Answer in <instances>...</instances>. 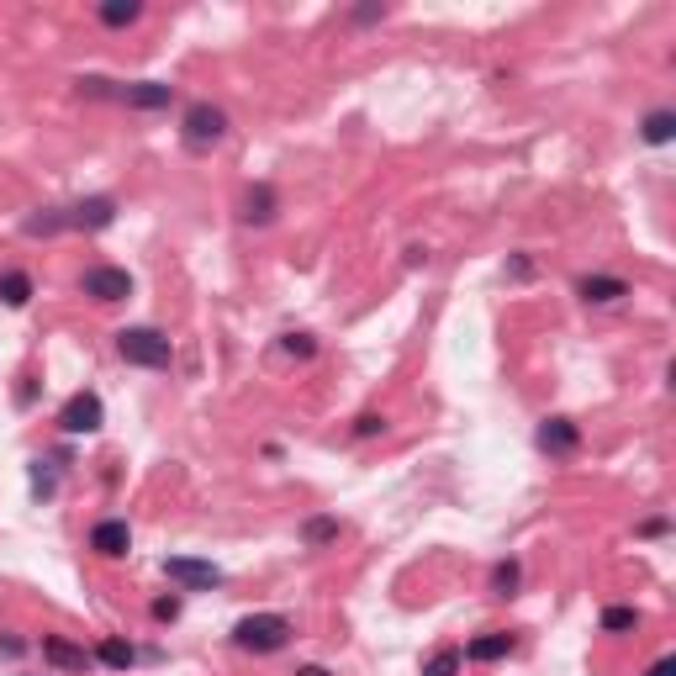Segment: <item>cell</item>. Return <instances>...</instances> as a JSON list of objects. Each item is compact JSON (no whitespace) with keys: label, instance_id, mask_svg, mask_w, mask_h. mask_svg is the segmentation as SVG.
<instances>
[{"label":"cell","instance_id":"cell-1","mask_svg":"<svg viewBox=\"0 0 676 676\" xmlns=\"http://www.w3.org/2000/svg\"><path fill=\"white\" fill-rule=\"evenodd\" d=\"M291 640V618L286 613H249L233 624V645L238 650H254V655H270Z\"/></svg>","mask_w":676,"mask_h":676},{"label":"cell","instance_id":"cell-2","mask_svg":"<svg viewBox=\"0 0 676 676\" xmlns=\"http://www.w3.org/2000/svg\"><path fill=\"white\" fill-rule=\"evenodd\" d=\"M180 138H185V148H191V154H206V148H217L222 138H228V111H222V106H212V101L185 106Z\"/></svg>","mask_w":676,"mask_h":676},{"label":"cell","instance_id":"cell-3","mask_svg":"<svg viewBox=\"0 0 676 676\" xmlns=\"http://www.w3.org/2000/svg\"><path fill=\"white\" fill-rule=\"evenodd\" d=\"M117 354L127 365H143V370H164L169 365V338L159 333V328H122L117 333Z\"/></svg>","mask_w":676,"mask_h":676},{"label":"cell","instance_id":"cell-4","mask_svg":"<svg viewBox=\"0 0 676 676\" xmlns=\"http://www.w3.org/2000/svg\"><path fill=\"white\" fill-rule=\"evenodd\" d=\"M164 576L175 581V587H185V592H212V587H222V571L212 566V560H191V555H169V560H164Z\"/></svg>","mask_w":676,"mask_h":676},{"label":"cell","instance_id":"cell-5","mask_svg":"<svg viewBox=\"0 0 676 676\" xmlns=\"http://www.w3.org/2000/svg\"><path fill=\"white\" fill-rule=\"evenodd\" d=\"M101 423H106V407H101L96 391H74V397L64 402V412H59L64 434H96Z\"/></svg>","mask_w":676,"mask_h":676},{"label":"cell","instance_id":"cell-6","mask_svg":"<svg viewBox=\"0 0 676 676\" xmlns=\"http://www.w3.org/2000/svg\"><path fill=\"white\" fill-rule=\"evenodd\" d=\"M80 291L96 296V302H122V296H133V275L117 270V265H90L80 275Z\"/></svg>","mask_w":676,"mask_h":676},{"label":"cell","instance_id":"cell-7","mask_svg":"<svg viewBox=\"0 0 676 676\" xmlns=\"http://www.w3.org/2000/svg\"><path fill=\"white\" fill-rule=\"evenodd\" d=\"M90 550L106 555V560H122L133 550V529H127V518H101L96 529H90Z\"/></svg>","mask_w":676,"mask_h":676},{"label":"cell","instance_id":"cell-8","mask_svg":"<svg viewBox=\"0 0 676 676\" xmlns=\"http://www.w3.org/2000/svg\"><path fill=\"white\" fill-rule=\"evenodd\" d=\"M539 449H544V455H576V449H581V428L571 418H544L539 423Z\"/></svg>","mask_w":676,"mask_h":676},{"label":"cell","instance_id":"cell-9","mask_svg":"<svg viewBox=\"0 0 676 676\" xmlns=\"http://www.w3.org/2000/svg\"><path fill=\"white\" fill-rule=\"evenodd\" d=\"M111 217H117V201L111 196H90V201H80V206H69L64 212V228H111Z\"/></svg>","mask_w":676,"mask_h":676},{"label":"cell","instance_id":"cell-10","mask_svg":"<svg viewBox=\"0 0 676 676\" xmlns=\"http://www.w3.org/2000/svg\"><path fill=\"white\" fill-rule=\"evenodd\" d=\"M576 296H581V302H592V307H608V302H618V296H629V280H618V275H581Z\"/></svg>","mask_w":676,"mask_h":676},{"label":"cell","instance_id":"cell-11","mask_svg":"<svg viewBox=\"0 0 676 676\" xmlns=\"http://www.w3.org/2000/svg\"><path fill=\"white\" fill-rule=\"evenodd\" d=\"M43 661H48V666H59V671H85V666H90V655H85V645L64 640V634H48V640H43Z\"/></svg>","mask_w":676,"mask_h":676},{"label":"cell","instance_id":"cell-12","mask_svg":"<svg viewBox=\"0 0 676 676\" xmlns=\"http://www.w3.org/2000/svg\"><path fill=\"white\" fill-rule=\"evenodd\" d=\"M117 96H122L127 106H138V111H159V106H169V101H175V90H169V85H159V80H143V85H122Z\"/></svg>","mask_w":676,"mask_h":676},{"label":"cell","instance_id":"cell-13","mask_svg":"<svg viewBox=\"0 0 676 676\" xmlns=\"http://www.w3.org/2000/svg\"><path fill=\"white\" fill-rule=\"evenodd\" d=\"M275 206H280V196H275V185H249V196H243V222H254V228H265V222L275 217Z\"/></svg>","mask_w":676,"mask_h":676},{"label":"cell","instance_id":"cell-14","mask_svg":"<svg viewBox=\"0 0 676 676\" xmlns=\"http://www.w3.org/2000/svg\"><path fill=\"white\" fill-rule=\"evenodd\" d=\"M507 650H513V634H481L465 645V661H502Z\"/></svg>","mask_w":676,"mask_h":676},{"label":"cell","instance_id":"cell-15","mask_svg":"<svg viewBox=\"0 0 676 676\" xmlns=\"http://www.w3.org/2000/svg\"><path fill=\"white\" fill-rule=\"evenodd\" d=\"M96 661H101V666H111V671H127V666L138 661V650L111 634V640H101V645H96Z\"/></svg>","mask_w":676,"mask_h":676},{"label":"cell","instance_id":"cell-16","mask_svg":"<svg viewBox=\"0 0 676 676\" xmlns=\"http://www.w3.org/2000/svg\"><path fill=\"white\" fill-rule=\"evenodd\" d=\"M338 534H344V523H338V518H307L302 523V544H307V550H323V544H333Z\"/></svg>","mask_w":676,"mask_h":676},{"label":"cell","instance_id":"cell-17","mask_svg":"<svg viewBox=\"0 0 676 676\" xmlns=\"http://www.w3.org/2000/svg\"><path fill=\"white\" fill-rule=\"evenodd\" d=\"M96 16H101V27H133L143 16V6H138V0H106Z\"/></svg>","mask_w":676,"mask_h":676},{"label":"cell","instance_id":"cell-18","mask_svg":"<svg viewBox=\"0 0 676 676\" xmlns=\"http://www.w3.org/2000/svg\"><path fill=\"white\" fill-rule=\"evenodd\" d=\"M0 296H6V307H27V302H32V275H27V270L0 275Z\"/></svg>","mask_w":676,"mask_h":676},{"label":"cell","instance_id":"cell-19","mask_svg":"<svg viewBox=\"0 0 676 676\" xmlns=\"http://www.w3.org/2000/svg\"><path fill=\"white\" fill-rule=\"evenodd\" d=\"M676 133V111H650L645 117V143H671Z\"/></svg>","mask_w":676,"mask_h":676},{"label":"cell","instance_id":"cell-20","mask_svg":"<svg viewBox=\"0 0 676 676\" xmlns=\"http://www.w3.org/2000/svg\"><path fill=\"white\" fill-rule=\"evenodd\" d=\"M634 624H640L634 608H603V634H629Z\"/></svg>","mask_w":676,"mask_h":676},{"label":"cell","instance_id":"cell-21","mask_svg":"<svg viewBox=\"0 0 676 676\" xmlns=\"http://www.w3.org/2000/svg\"><path fill=\"white\" fill-rule=\"evenodd\" d=\"M460 661H465L460 650H439V655H428L423 676H455V671H460Z\"/></svg>","mask_w":676,"mask_h":676},{"label":"cell","instance_id":"cell-22","mask_svg":"<svg viewBox=\"0 0 676 676\" xmlns=\"http://www.w3.org/2000/svg\"><path fill=\"white\" fill-rule=\"evenodd\" d=\"M280 349H286L291 360H312V354H317V338H312V333H286V338H280Z\"/></svg>","mask_w":676,"mask_h":676},{"label":"cell","instance_id":"cell-23","mask_svg":"<svg viewBox=\"0 0 676 676\" xmlns=\"http://www.w3.org/2000/svg\"><path fill=\"white\" fill-rule=\"evenodd\" d=\"M518 560H502V566L492 571V592H502V597H513V587H518Z\"/></svg>","mask_w":676,"mask_h":676},{"label":"cell","instance_id":"cell-24","mask_svg":"<svg viewBox=\"0 0 676 676\" xmlns=\"http://www.w3.org/2000/svg\"><path fill=\"white\" fill-rule=\"evenodd\" d=\"M375 434H386V418L381 412H360L354 418V439H375Z\"/></svg>","mask_w":676,"mask_h":676},{"label":"cell","instance_id":"cell-25","mask_svg":"<svg viewBox=\"0 0 676 676\" xmlns=\"http://www.w3.org/2000/svg\"><path fill=\"white\" fill-rule=\"evenodd\" d=\"M154 618H159V624H175V618H180V597H159Z\"/></svg>","mask_w":676,"mask_h":676},{"label":"cell","instance_id":"cell-26","mask_svg":"<svg viewBox=\"0 0 676 676\" xmlns=\"http://www.w3.org/2000/svg\"><path fill=\"white\" fill-rule=\"evenodd\" d=\"M640 534H645V539H655V534H666V518H650V523H640Z\"/></svg>","mask_w":676,"mask_h":676},{"label":"cell","instance_id":"cell-27","mask_svg":"<svg viewBox=\"0 0 676 676\" xmlns=\"http://www.w3.org/2000/svg\"><path fill=\"white\" fill-rule=\"evenodd\" d=\"M650 676H676V661H655V666H650Z\"/></svg>","mask_w":676,"mask_h":676}]
</instances>
